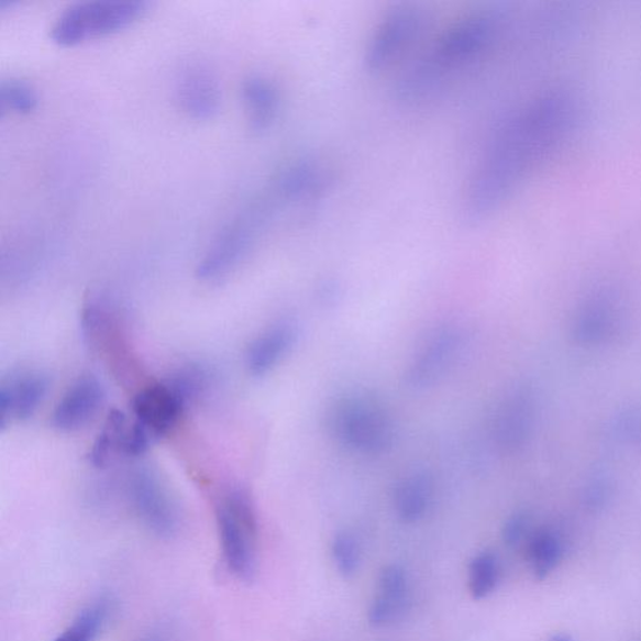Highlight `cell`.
I'll return each mask as SVG.
<instances>
[{
    "mask_svg": "<svg viewBox=\"0 0 641 641\" xmlns=\"http://www.w3.org/2000/svg\"><path fill=\"white\" fill-rule=\"evenodd\" d=\"M576 104L566 95L540 97L504 122L468 184L464 212L480 222L508 200L528 172L575 121Z\"/></svg>",
    "mask_w": 641,
    "mask_h": 641,
    "instance_id": "1",
    "label": "cell"
},
{
    "mask_svg": "<svg viewBox=\"0 0 641 641\" xmlns=\"http://www.w3.org/2000/svg\"><path fill=\"white\" fill-rule=\"evenodd\" d=\"M498 29L499 16L490 12L468 15L450 26L429 52L404 71L396 87L397 98L417 103L439 92L456 71L482 56Z\"/></svg>",
    "mask_w": 641,
    "mask_h": 641,
    "instance_id": "2",
    "label": "cell"
},
{
    "mask_svg": "<svg viewBox=\"0 0 641 641\" xmlns=\"http://www.w3.org/2000/svg\"><path fill=\"white\" fill-rule=\"evenodd\" d=\"M327 429L340 446L364 456L387 453L396 438L393 415L366 393L338 397L327 412Z\"/></svg>",
    "mask_w": 641,
    "mask_h": 641,
    "instance_id": "3",
    "label": "cell"
},
{
    "mask_svg": "<svg viewBox=\"0 0 641 641\" xmlns=\"http://www.w3.org/2000/svg\"><path fill=\"white\" fill-rule=\"evenodd\" d=\"M209 375L202 367L188 366L165 382L143 387L132 400L134 426L155 444L177 427L188 406L205 391Z\"/></svg>",
    "mask_w": 641,
    "mask_h": 641,
    "instance_id": "4",
    "label": "cell"
},
{
    "mask_svg": "<svg viewBox=\"0 0 641 641\" xmlns=\"http://www.w3.org/2000/svg\"><path fill=\"white\" fill-rule=\"evenodd\" d=\"M214 513L225 565L240 581H254L258 568V518L254 499L243 487H232L220 496Z\"/></svg>",
    "mask_w": 641,
    "mask_h": 641,
    "instance_id": "5",
    "label": "cell"
},
{
    "mask_svg": "<svg viewBox=\"0 0 641 641\" xmlns=\"http://www.w3.org/2000/svg\"><path fill=\"white\" fill-rule=\"evenodd\" d=\"M146 2L131 0H95L70 5L52 29V40L62 47L108 37L130 29L148 12Z\"/></svg>",
    "mask_w": 641,
    "mask_h": 641,
    "instance_id": "6",
    "label": "cell"
},
{
    "mask_svg": "<svg viewBox=\"0 0 641 641\" xmlns=\"http://www.w3.org/2000/svg\"><path fill=\"white\" fill-rule=\"evenodd\" d=\"M268 211L267 203H256L225 225L198 265V278L219 283L232 274L254 247Z\"/></svg>",
    "mask_w": 641,
    "mask_h": 641,
    "instance_id": "7",
    "label": "cell"
},
{
    "mask_svg": "<svg viewBox=\"0 0 641 641\" xmlns=\"http://www.w3.org/2000/svg\"><path fill=\"white\" fill-rule=\"evenodd\" d=\"M132 507L153 534L172 538L179 529L177 504L156 472L142 467L135 472L129 485Z\"/></svg>",
    "mask_w": 641,
    "mask_h": 641,
    "instance_id": "8",
    "label": "cell"
},
{
    "mask_svg": "<svg viewBox=\"0 0 641 641\" xmlns=\"http://www.w3.org/2000/svg\"><path fill=\"white\" fill-rule=\"evenodd\" d=\"M463 345V332L455 327H444L432 332L415 352L406 369V384L413 390H427L436 385L455 365Z\"/></svg>",
    "mask_w": 641,
    "mask_h": 641,
    "instance_id": "9",
    "label": "cell"
},
{
    "mask_svg": "<svg viewBox=\"0 0 641 641\" xmlns=\"http://www.w3.org/2000/svg\"><path fill=\"white\" fill-rule=\"evenodd\" d=\"M423 21L422 12L413 7L397 8L388 14L369 40L365 54L366 68L380 71L393 65L418 38Z\"/></svg>",
    "mask_w": 641,
    "mask_h": 641,
    "instance_id": "10",
    "label": "cell"
},
{
    "mask_svg": "<svg viewBox=\"0 0 641 641\" xmlns=\"http://www.w3.org/2000/svg\"><path fill=\"white\" fill-rule=\"evenodd\" d=\"M177 103L198 121L213 119L221 107V87L214 71L203 62L191 60L178 70L175 85Z\"/></svg>",
    "mask_w": 641,
    "mask_h": 641,
    "instance_id": "11",
    "label": "cell"
},
{
    "mask_svg": "<svg viewBox=\"0 0 641 641\" xmlns=\"http://www.w3.org/2000/svg\"><path fill=\"white\" fill-rule=\"evenodd\" d=\"M49 388L48 377L38 372H22L0 386V428L33 417Z\"/></svg>",
    "mask_w": 641,
    "mask_h": 641,
    "instance_id": "12",
    "label": "cell"
},
{
    "mask_svg": "<svg viewBox=\"0 0 641 641\" xmlns=\"http://www.w3.org/2000/svg\"><path fill=\"white\" fill-rule=\"evenodd\" d=\"M104 400L106 391L97 377L92 375L79 377L54 409L53 427L66 432L85 428L101 410Z\"/></svg>",
    "mask_w": 641,
    "mask_h": 641,
    "instance_id": "13",
    "label": "cell"
},
{
    "mask_svg": "<svg viewBox=\"0 0 641 641\" xmlns=\"http://www.w3.org/2000/svg\"><path fill=\"white\" fill-rule=\"evenodd\" d=\"M299 336L292 321H278L250 343L246 367L252 376L261 377L273 372L290 354Z\"/></svg>",
    "mask_w": 641,
    "mask_h": 641,
    "instance_id": "14",
    "label": "cell"
},
{
    "mask_svg": "<svg viewBox=\"0 0 641 641\" xmlns=\"http://www.w3.org/2000/svg\"><path fill=\"white\" fill-rule=\"evenodd\" d=\"M242 99L252 131L261 133L273 128L281 104L274 80L261 75L248 77L242 86Z\"/></svg>",
    "mask_w": 641,
    "mask_h": 641,
    "instance_id": "15",
    "label": "cell"
},
{
    "mask_svg": "<svg viewBox=\"0 0 641 641\" xmlns=\"http://www.w3.org/2000/svg\"><path fill=\"white\" fill-rule=\"evenodd\" d=\"M435 493L433 478L427 472L405 475L394 487L393 507L404 522H417L428 513Z\"/></svg>",
    "mask_w": 641,
    "mask_h": 641,
    "instance_id": "16",
    "label": "cell"
},
{
    "mask_svg": "<svg viewBox=\"0 0 641 641\" xmlns=\"http://www.w3.org/2000/svg\"><path fill=\"white\" fill-rule=\"evenodd\" d=\"M130 426L124 413L113 410L108 415L104 427L90 450L89 458L96 467H106L115 455H124L125 439H128Z\"/></svg>",
    "mask_w": 641,
    "mask_h": 641,
    "instance_id": "17",
    "label": "cell"
},
{
    "mask_svg": "<svg viewBox=\"0 0 641 641\" xmlns=\"http://www.w3.org/2000/svg\"><path fill=\"white\" fill-rule=\"evenodd\" d=\"M111 612V600L99 598L80 611L74 622L54 641H95L102 633Z\"/></svg>",
    "mask_w": 641,
    "mask_h": 641,
    "instance_id": "18",
    "label": "cell"
},
{
    "mask_svg": "<svg viewBox=\"0 0 641 641\" xmlns=\"http://www.w3.org/2000/svg\"><path fill=\"white\" fill-rule=\"evenodd\" d=\"M500 567L491 552L478 553L468 565V590L475 600L489 597L498 586Z\"/></svg>",
    "mask_w": 641,
    "mask_h": 641,
    "instance_id": "19",
    "label": "cell"
},
{
    "mask_svg": "<svg viewBox=\"0 0 641 641\" xmlns=\"http://www.w3.org/2000/svg\"><path fill=\"white\" fill-rule=\"evenodd\" d=\"M410 608V595L378 592L369 607L368 622L374 628H386L404 618Z\"/></svg>",
    "mask_w": 641,
    "mask_h": 641,
    "instance_id": "20",
    "label": "cell"
},
{
    "mask_svg": "<svg viewBox=\"0 0 641 641\" xmlns=\"http://www.w3.org/2000/svg\"><path fill=\"white\" fill-rule=\"evenodd\" d=\"M38 106L34 88L22 79H5L0 85V108L18 114H29Z\"/></svg>",
    "mask_w": 641,
    "mask_h": 641,
    "instance_id": "21",
    "label": "cell"
},
{
    "mask_svg": "<svg viewBox=\"0 0 641 641\" xmlns=\"http://www.w3.org/2000/svg\"><path fill=\"white\" fill-rule=\"evenodd\" d=\"M333 562L342 576H354L361 564V550L358 541L349 531H340L333 538L331 545Z\"/></svg>",
    "mask_w": 641,
    "mask_h": 641,
    "instance_id": "22",
    "label": "cell"
},
{
    "mask_svg": "<svg viewBox=\"0 0 641 641\" xmlns=\"http://www.w3.org/2000/svg\"><path fill=\"white\" fill-rule=\"evenodd\" d=\"M555 540L548 535H540L532 540L530 545V562L538 576L543 577L553 571L557 560Z\"/></svg>",
    "mask_w": 641,
    "mask_h": 641,
    "instance_id": "23",
    "label": "cell"
},
{
    "mask_svg": "<svg viewBox=\"0 0 641 641\" xmlns=\"http://www.w3.org/2000/svg\"><path fill=\"white\" fill-rule=\"evenodd\" d=\"M527 529V521L522 517H513L507 523H505V528L502 531V537L505 543L508 545H517L521 538L523 537V532Z\"/></svg>",
    "mask_w": 641,
    "mask_h": 641,
    "instance_id": "24",
    "label": "cell"
},
{
    "mask_svg": "<svg viewBox=\"0 0 641 641\" xmlns=\"http://www.w3.org/2000/svg\"><path fill=\"white\" fill-rule=\"evenodd\" d=\"M143 641H165L164 638L159 637V636H152L148 637L147 639H144Z\"/></svg>",
    "mask_w": 641,
    "mask_h": 641,
    "instance_id": "25",
    "label": "cell"
},
{
    "mask_svg": "<svg viewBox=\"0 0 641 641\" xmlns=\"http://www.w3.org/2000/svg\"><path fill=\"white\" fill-rule=\"evenodd\" d=\"M553 641H568V640L567 639H564L562 637H559V638L553 639Z\"/></svg>",
    "mask_w": 641,
    "mask_h": 641,
    "instance_id": "26",
    "label": "cell"
}]
</instances>
